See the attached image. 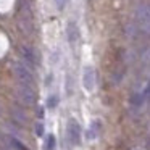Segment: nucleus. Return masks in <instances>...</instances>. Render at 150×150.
<instances>
[{"label":"nucleus","instance_id":"f03ea898","mask_svg":"<svg viewBox=\"0 0 150 150\" xmlns=\"http://www.w3.org/2000/svg\"><path fill=\"white\" fill-rule=\"evenodd\" d=\"M136 18L140 29L150 34V5H139L136 10Z\"/></svg>","mask_w":150,"mask_h":150},{"label":"nucleus","instance_id":"f257e3e1","mask_svg":"<svg viewBox=\"0 0 150 150\" xmlns=\"http://www.w3.org/2000/svg\"><path fill=\"white\" fill-rule=\"evenodd\" d=\"M13 68V73L18 79H20L21 84H26V86H33L34 82V76H33V71H31L29 66H26V63H20V62H15L11 65Z\"/></svg>","mask_w":150,"mask_h":150},{"label":"nucleus","instance_id":"423d86ee","mask_svg":"<svg viewBox=\"0 0 150 150\" xmlns=\"http://www.w3.org/2000/svg\"><path fill=\"white\" fill-rule=\"evenodd\" d=\"M20 53H21L23 60L28 63V65H31V66L37 65V55H36V52H34V50L31 49V47H28V45H21V47H20Z\"/></svg>","mask_w":150,"mask_h":150},{"label":"nucleus","instance_id":"1a4fd4ad","mask_svg":"<svg viewBox=\"0 0 150 150\" xmlns=\"http://www.w3.org/2000/svg\"><path fill=\"white\" fill-rule=\"evenodd\" d=\"M57 103H58V97H57V95H53V97L49 98V103H47V105H49L50 108H55Z\"/></svg>","mask_w":150,"mask_h":150},{"label":"nucleus","instance_id":"7ed1b4c3","mask_svg":"<svg viewBox=\"0 0 150 150\" xmlns=\"http://www.w3.org/2000/svg\"><path fill=\"white\" fill-rule=\"evenodd\" d=\"M66 132H68L69 142H71L73 145H79V144H81V127H79V123L76 120L71 118V120L68 121Z\"/></svg>","mask_w":150,"mask_h":150},{"label":"nucleus","instance_id":"f8f14e48","mask_svg":"<svg viewBox=\"0 0 150 150\" xmlns=\"http://www.w3.org/2000/svg\"><path fill=\"white\" fill-rule=\"evenodd\" d=\"M36 132H37V136H42V134H44V124L42 123H37L36 124Z\"/></svg>","mask_w":150,"mask_h":150},{"label":"nucleus","instance_id":"20e7f679","mask_svg":"<svg viewBox=\"0 0 150 150\" xmlns=\"http://www.w3.org/2000/svg\"><path fill=\"white\" fill-rule=\"evenodd\" d=\"M16 95L23 103L26 105H33L34 100H36V94L34 91L31 89V86H26V84H21L16 87Z\"/></svg>","mask_w":150,"mask_h":150},{"label":"nucleus","instance_id":"6e6552de","mask_svg":"<svg viewBox=\"0 0 150 150\" xmlns=\"http://www.w3.org/2000/svg\"><path fill=\"white\" fill-rule=\"evenodd\" d=\"M53 149H55V136L50 134L47 137V150H53Z\"/></svg>","mask_w":150,"mask_h":150},{"label":"nucleus","instance_id":"0eeeda50","mask_svg":"<svg viewBox=\"0 0 150 150\" xmlns=\"http://www.w3.org/2000/svg\"><path fill=\"white\" fill-rule=\"evenodd\" d=\"M66 34H68V40H69V42L74 44L76 40H78V37H79V29H78V26H76L74 23H69L68 28H66Z\"/></svg>","mask_w":150,"mask_h":150},{"label":"nucleus","instance_id":"39448f33","mask_svg":"<svg viewBox=\"0 0 150 150\" xmlns=\"http://www.w3.org/2000/svg\"><path fill=\"white\" fill-rule=\"evenodd\" d=\"M82 86L87 92H92L95 89V71L92 66H86L82 71Z\"/></svg>","mask_w":150,"mask_h":150},{"label":"nucleus","instance_id":"9d476101","mask_svg":"<svg viewBox=\"0 0 150 150\" xmlns=\"http://www.w3.org/2000/svg\"><path fill=\"white\" fill-rule=\"evenodd\" d=\"M66 4H68V0H55V5L58 10H63L66 7Z\"/></svg>","mask_w":150,"mask_h":150},{"label":"nucleus","instance_id":"9b49d317","mask_svg":"<svg viewBox=\"0 0 150 150\" xmlns=\"http://www.w3.org/2000/svg\"><path fill=\"white\" fill-rule=\"evenodd\" d=\"M11 145H13V147H16L18 150H28L26 147L23 145V144H20L18 140H15V139H11Z\"/></svg>","mask_w":150,"mask_h":150}]
</instances>
